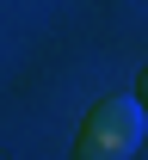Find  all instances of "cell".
Returning a JSON list of instances; mask_svg holds the SVG:
<instances>
[{
    "label": "cell",
    "instance_id": "6da1fadb",
    "mask_svg": "<svg viewBox=\"0 0 148 160\" xmlns=\"http://www.w3.org/2000/svg\"><path fill=\"white\" fill-rule=\"evenodd\" d=\"M148 142V117L136 99H99L74 129V160H136Z\"/></svg>",
    "mask_w": 148,
    "mask_h": 160
}]
</instances>
